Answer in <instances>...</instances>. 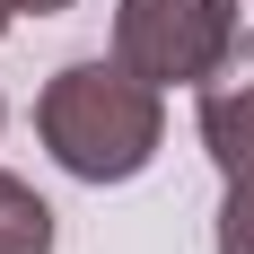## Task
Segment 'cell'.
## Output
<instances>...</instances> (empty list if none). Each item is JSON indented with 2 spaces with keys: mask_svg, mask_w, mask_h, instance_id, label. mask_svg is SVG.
I'll return each mask as SVG.
<instances>
[{
  "mask_svg": "<svg viewBox=\"0 0 254 254\" xmlns=\"http://www.w3.org/2000/svg\"><path fill=\"white\" fill-rule=\"evenodd\" d=\"M53 158L88 184H114V176H140L158 149V79H140L114 53V62H70V70L44 88L35 105Z\"/></svg>",
  "mask_w": 254,
  "mask_h": 254,
  "instance_id": "6da1fadb",
  "label": "cell"
},
{
  "mask_svg": "<svg viewBox=\"0 0 254 254\" xmlns=\"http://www.w3.org/2000/svg\"><path fill=\"white\" fill-rule=\"evenodd\" d=\"M237 44V0H123L114 18V53L140 79L176 88V79H210Z\"/></svg>",
  "mask_w": 254,
  "mask_h": 254,
  "instance_id": "7a4b0ae2",
  "label": "cell"
},
{
  "mask_svg": "<svg viewBox=\"0 0 254 254\" xmlns=\"http://www.w3.org/2000/svg\"><path fill=\"white\" fill-rule=\"evenodd\" d=\"M202 140H210V158L228 176L254 167V35H237L228 62L202 79Z\"/></svg>",
  "mask_w": 254,
  "mask_h": 254,
  "instance_id": "3957f363",
  "label": "cell"
},
{
  "mask_svg": "<svg viewBox=\"0 0 254 254\" xmlns=\"http://www.w3.org/2000/svg\"><path fill=\"white\" fill-rule=\"evenodd\" d=\"M0 254H53V210L0 176Z\"/></svg>",
  "mask_w": 254,
  "mask_h": 254,
  "instance_id": "277c9868",
  "label": "cell"
},
{
  "mask_svg": "<svg viewBox=\"0 0 254 254\" xmlns=\"http://www.w3.org/2000/svg\"><path fill=\"white\" fill-rule=\"evenodd\" d=\"M219 254H254V167L228 176V219H219Z\"/></svg>",
  "mask_w": 254,
  "mask_h": 254,
  "instance_id": "5b68a950",
  "label": "cell"
},
{
  "mask_svg": "<svg viewBox=\"0 0 254 254\" xmlns=\"http://www.w3.org/2000/svg\"><path fill=\"white\" fill-rule=\"evenodd\" d=\"M18 9H35V18H44V9H70V0H0V26L18 18Z\"/></svg>",
  "mask_w": 254,
  "mask_h": 254,
  "instance_id": "8992f818",
  "label": "cell"
}]
</instances>
